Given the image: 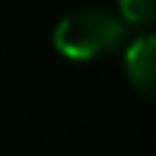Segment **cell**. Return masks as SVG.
I'll list each match as a JSON object with an SVG mask.
<instances>
[{
  "label": "cell",
  "instance_id": "obj_1",
  "mask_svg": "<svg viewBox=\"0 0 156 156\" xmlns=\"http://www.w3.org/2000/svg\"><path fill=\"white\" fill-rule=\"evenodd\" d=\"M124 32H127V23L122 20V15L101 6H81L67 12L55 23L52 44L58 46L61 55L87 61L116 49L124 41Z\"/></svg>",
  "mask_w": 156,
  "mask_h": 156
},
{
  "label": "cell",
  "instance_id": "obj_2",
  "mask_svg": "<svg viewBox=\"0 0 156 156\" xmlns=\"http://www.w3.org/2000/svg\"><path fill=\"white\" fill-rule=\"evenodd\" d=\"M124 69L142 93L156 98V32H145L130 41L124 52Z\"/></svg>",
  "mask_w": 156,
  "mask_h": 156
},
{
  "label": "cell",
  "instance_id": "obj_3",
  "mask_svg": "<svg viewBox=\"0 0 156 156\" xmlns=\"http://www.w3.org/2000/svg\"><path fill=\"white\" fill-rule=\"evenodd\" d=\"M119 15L124 23L151 26L156 20V0H119Z\"/></svg>",
  "mask_w": 156,
  "mask_h": 156
}]
</instances>
